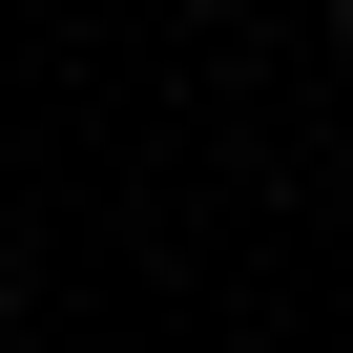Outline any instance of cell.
<instances>
[{
	"instance_id": "cell-1",
	"label": "cell",
	"mask_w": 353,
	"mask_h": 353,
	"mask_svg": "<svg viewBox=\"0 0 353 353\" xmlns=\"http://www.w3.org/2000/svg\"><path fill=\"white\" fill-rule=\"evenodd\" d=\"M0 312H21V270H0Z\"/></svg>"
}]
</instances>
